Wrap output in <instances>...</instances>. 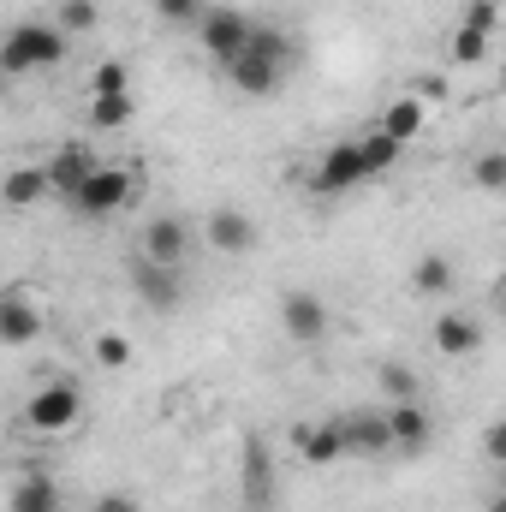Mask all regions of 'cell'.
Wrapping results in <instances>:
<instances>
[{"label":"cell","mask_w":506,"mask_h":512,"mask_svg":"<svg viewBox=\"0 0 506 512\" xmlns=\"http://www.w3.org/2000/svg\"><path fill=\"white\" fill-rule=\"evenodd\" d=\"M36 334H42V310H36L24 292H6V298H0V346L18 352V346H30Z\"/></svg>","instance_id":"7c38bea8"},{"label":"cell","mask_w":506,"mask_h":512,"mask_svg":"<svg viewBox=\"0 0 506 512\" xmlns=\"http://www.w3.org/2000/svg\"><path fill=\"white\" fill-rule=\"evenodd\" d=\"M96 18H102V12H96V0H66V6H60V30H66V36L96 30Z\"/></svg>","instance_id":"4dcf8cb0"},{"label":"cell","mask_w":506,"mask_h":512,"mask_svg":"<svg viewBox=\"0 0 506 512\" xmlns=\"http://www.w3.org/2000/svg\"><path fill=\"white\" fill-rule=\"evenodd\" d=\"M96 364H102V370H126L131 364V340L126 334H96Z\"/></svg>","instance_id":"f1b7e54d"},{"label":"cell","mask_w":506,"mask_h":512,"mask_svg":"<svg viewBox=\"0 0 506 512\" xmlns=\"http://www.w3.org/2000/svg\"><path fill=\"white\" fill-rule=\"evenodd\" d=\"M381 131H387V137H399V143H411L417 131H429V108H423L417 96H399V102H387V108H381Z\"/></svg>","instance_id":"d6986e66"},{"label":"cell","mask_w":506,"mask_h":512,"mask_svg":"<svg viewBox=\"0 0 506 512\" xmlns=\"http://www.w3.org/2000/svg\"><path fill=\"white\" fill-rule=\"evenodd\" d=\"M215 6L209 0H155V18H167V24H203Z\"/></svg>","instance_id":"484cf974"},{"label":"cell","mask_w":506,"mask_h":512,"mask_svg":"<svg viewBox=\"0 0 506 512\" xmlns=\"http://www.w3.org/2000/svg\"><path fill=\"white\" fill-rule=\"evenodd\" d=\"M435 352H447V358H471V352H483V328L471 322V316H435Z\"/></svg>","instance_id":"e0dca14e"},{"label":"cell","mask_w":506,"mask_h":512,"mask_svg":"<svg viewBox=\"0 0 506 512\" xmlns=\"http://www.w3.org/2000/svg\"><path fill=\"white\" fill-rule=\"evenodd\" d=\"M346 435H352V453H364V459H376V453H387V447H399L387 411H352V417H346Z\"/></svg>","instance_id":"9a60e30c"},{"label":"cell","mask_w":506,"mask_h":512,"mask_svg":"<svg viewBox=\"0 0 506 512\" xmlns=\"http://www.w3.org/2000/svg\"><path fill=\"white\" fill-rule=\"evenodd\" d=\"M48 191H54V179H48V161H42V167H12V173H6V185H0L6 209H36Z\"/></svg>","instance_id":"2e32d148"},{"label":"cell","mask_w":506,"mask_h":512,"mask_svg":"<svg viewBox=\"0 0 506 512\" xmlns=\"http://www.w3.org/2000/svg\"><path fill=\"white\" fill-rule=\"evenodd\" d=\"M471 179H477V191H506V149H489V155H477Z\"/></svg>","instance_id":"4316f807"},{"label":"cell","mask_w":506,"mask_h":512,"mask_svg":"<svg viewBox=\"0 0 506 512\" xmlns=\"http://www.w3.org/2000/svg\"><path fill=\"white\" fill-rule=\"evenodd\" d=\"M251 36H256V24L245 18V12H233V6H215L203 24H197V42L227 66V60H239L245 48H251Z\"/></svg>","instance_id":"277c9868"},{"label":"cell","mask_w":506,"mask_h":512,"mask_svg":"<svg viewBox=\"0 0 506 512\" xmlns=\"http://www.w3.org/2000/svg\"><path fill=\"white\" fill-rule=\"evenodd\" d=\"M131 286H137V298L149 304V310H179V298H185V280H179V268H167V262H149V256H131Z\"/></svg>","instance_id":"ba28073f"},{"label":"cell","mask_w":506,"mask_h":512,"mask_svg":"<svg viewBox=\"0 0 506 512\" xmlns=\"http://www.w3.org/2000/svg\"><path fill=\"white\" fill-rule=\"evenodd\" d=\"M96 512H143V507H137V495H126V489H108V495H96Z\"/></svg>","instance_id":"1f68e13d"},{"label":"cell","mask_w":506,"mask_h":512,"mask_svg":"<svg viewBox=\"0 0 506 512\" xmlns=\"http://www.w3.org/2000/svg\"><path fill=\"white\" fill-rule=\"evenodd\" d=\"M358 149H364V167H370V179H376V173H387V167L399 161V149H405V143H399V137H387V131L376 126L364 143H358Z\"/></svg>","instance_id":"603a6c76"},{"label":"cell","mask_w":506,"mask_h":512,"mask_svg":"<svg viewBox=\"0 0 506 512\" xmlns=\"http://www.w3.org/2000/svg\"><path fill=\"white\" fill-rule=\"evenodd\" d=\"M203 239H209V251H221V256H245L256 245V221L245 209H209Z\"/></svg>","instance_id":"8fae6325"},{"label":"cell","mask_w":506,"mask_h":512,"mask_svg":"<svg viewBox=\"0 0 506 512\" xmlns=\"http://www.w3.org/2000/svg\"><path fill=\"white\" fill-rule=\"evenodd\" d=\"M501 90H506V66H501Z\"/></svg>","instance_id":"e575fe53"},{"label":"cell","mask_w":506,"mask_h":512,"mask_svg":"<svg viewBox=\"0 0 506 512\" xmlns=\"http://www.w3.org/2000/svg\"><path fill=\"white\" fill-rule=\"evenodd\" d=\"M137 256H149V262H167V268H179V262L191 256V227H185L179 215H155V221L143 227V239H137Z\"/></svg>","instance_id":"9c48e42d"},{"label":"cell","mask_w":506,"mask_h":512,"mask_svg":"<svg viewBox=\"0 0 506 512\" xmlns=\"http://www.w3.org/2000/svg\"><path fill=\"white\" fill-rule=\"evenodd\" d=\"M376 382H381V393H387L393 405H405V399H417V376H411L405 364H393V358H387V364H376Z\"/></svg>","instance_id":"cb8c5ba5"},{"label":"cell","mask_w":506,"mask_h":512,"mask_svg":"<svg viewBox=\"0 0 506 512\" xmlns=\"http://www.w3.org/2000/svg\"><path fill=\"white\" fill-rule=\"evenodd\" d=\"M6 512H60V489H54V477H42V471H30L18 489H12V501Z\"/></svg>","instance_id":"ffe728a7"},{"label":"cell","mask_w":506,"mask_h":512,"mask_svg":"<svg viewBox=\"0 0 506 512\" xmlns=\"http://www.w3.org/2000/svg\"><path fill=\"white\" fill-rule=\"evenodd\" d=\"M78 417H84L78 382H42L36 399L24 405V423H30L36 435H66V429H78Z\"/></svg>","instance_id":"3957f363"},{"label":"cell","mask_w":506,"mask_h":512,"mask_svg":"<svg viewBox=\"0 0 506 512\" xmlns=\"http://www.w3.org/2000/svg\"><path fill=\"white\" fill-rule=\"evenodd\" d=\"M483 512H506V495H495V501H489V507H483Z\"/></svg>","instance_id":"836d02e7"},{"label":"cell","mask_w":506,"mask_h":512,"mask_svg":"<svg viewBox=\"0 0 506 512\" xmlns=\"http://www.w3.org/2000/svg\"><path fill=\"white\" fill-rule=\"evenodd\" d=\"M483 60H489V36L459 24V36H453V66H483Z\"/></svg>","instance_id":"d4e9b609"},{"label":"cell","mask_w":506,"mask_h":512,"mask_svg":"<svg viewBox=\"0 0 506 512\" xmlns=\"http://www.w3.org/2000/svg\"><path fill=\"white\" fill-rule=\"evenodd\" d=\"M292 447H298V459H304V465H334V459H346V453H352L346 417H328V423L298 429V435H292Z\"/></svg>","instance_id":"30bf717a"},{"label":"cell","mask_w":506,"mask_h":512,"mask_svg":"<svg viewBox=\"0 0 506 512\" xmlns=\"http://www.w3.org/2000/svg\"><path fill=\"white\" fill-rule=\"evenodd\" d=\"M459 24H465V30H483V36H489V30L501 24V0H465Z\"/></svg>","instance_id":"f546056e"},{"label":"cell","mask_w":506,"mask_h":512,"mask_svg":"<svg viewBox=\"0 0 506 512\" xmlns=\"http://www.w3.org/2000/svg\"><path fill=\"white\" fill-rule=\"evenodd\" d=\"M501 304H506V292H501Z\"/></svg>","instance_id":"d590c367"},{"label":"cell","mask_w":506,"mask_h":512,"mask_svg":"<svg viewBox=\"0 0 506 512\" xmlns=\"http://www.w3.org/2000/svg\"><path fill=\"white\" fill-rule=\"evenodd\" d=\"M96 167H102V161H96L90 149H78V143H66V149H60V155L48 161V179H54V191H60V197L72 203V197H78V191L90 185V173H96Z\"/></svg>","instance_id":"5bb4252c"},{"label":"cell","mask_w":506,"mask_h":512,"mask_svg":"<svg viewBox=\"0 0 506 512\" xmlns=\"http://www.w3.org/2000/svg\"><path fill=\"white\" fill-rule=\"evenodd\" d=\"M60 60H66V30H60V24L24 18V24H12V36L0 42V72H12V78L42 72V66H60Z\"/></svg>","instance_id":"7a4b0ae2"},{"label":"cell","mask_w":506,"mask_h":512,"mask_svg":"<svg viewBox=\"0 0 506 512\" xmlns=\"http://www.w3.org/2000/svg\"><path fill=\"white\" fill-rule=\"evenodd\" d=\"M245 477H239V495H245V507L251 512H268L274 501V465H268V447L262 441H245Z\"/></svg>","instance_id":"4fadbf2b"},{"label":"cell","mask_w":506,"mask_h":512,"mask_svg":"<svg viewBox=\"0 0 506 512\" xmlns=\"http://www.w3.org/2000/svg\"><path fill=\"white\" fill-rule=\"evenodd\" d=\"M387 417H393V441H399L405 453H417V447H429V435H435V423H429V411H423L417 399H405V405H393Z\"/></svg>","instance_id":"ac0fdd59"},{"label":"cell","mask_w":506,"mask_h":512,"mask_svg":"<svg viewBox=\"0 0 506 512\" xmlns=\"http://www.w3.org/2000/svg\"><path fill=\"white\" fill-rule=\"evenodd\" d=\"M483 453H489L495 465H506V417H501V423H489V435H483Z\"/></svg>","instance_id":"d6a6232c"},{"label":"cell","mask_w":506,"mask_h":512,"mask_svg":"<svg viewBox=\"0 0 506 512\" xmlns=\"http://www.w3.org/2000/svg\"><path fill=\"white\" fill-rule=\"evenodd\" d=\"M370 179V167H364V149L358 143H334L322 161H316V173H310V191L316 197H340V191H352V185H364Z\"/></svg>","instance_id":"5b68a950"},{"label":"cell","mask_w":506,"mask_h":512,"mask_svg":"<svg viewBox=\"0 0 506 512\" xmlns=\"http://www.w3.org/2000/svg\"><path fill=\"white\" fill-rule=\"evenodd\" d=\"M280 328H286V340H298V346H316V340L328 334V304H322L316 292L292 286V292H280Z\"/></svg>","instance_id":"8992f818"},{"label":"cell","mask_w":506,"mask_h":512,"mask_svg":"<svg viewBox=\"0 0 506 512\" xmlns=\"http://www.w3.org/2000/svg\"><path fill=\"white\" fill-rule=\"evenodd\" d=\"M131 191H137V179H131L126 167H96L90 185L72 197V209H78V215H114V209L131 203Z\"/></svg>","instance_id":"52a82bcc"},{"label":"cell","mask_w":506,"mask_h":512,"mask_svg":"<svg viewBox=\"0 0 506 512\" xmlns=\"http://www.w3.org/2000/svg\"><path fill=\"white\" fill-rule=\"evenodd\" d=\"M126 90H131L126 60H102V66H96V84H90V96H126Z\"/></svg>","instance_id":"83f0119b"},{"label":"cell","mask_w":506,"mask_h":512,"mask_svg":"<svg viewBox=\"0 0 506 512\" xmlns=\"http://www.w3.org/2000/svg\"><path fill=\"white\" fill-rule=\"evenodd\" d=\"M292 60H298L292 36H286V30H274V24H256L251 48H245L239 60H227L221 72H227V84H233L239 96H274V90L286 84Z\"/></svg>","instance_id":"6da1fadb"},{"label":"cell","mask_w":506,"mask_h":512,"mask_svg":"<svg viewBox=\"0 0 506 512\" xmlns=\"http://www.w3.org/2000/svg\"><path fill=\"white\" fill-rule=\"evenodd\" d=\"M131 114H137L131 90H126V96H90V126H96V131H120Z\"/></svg>","instance_id":"7402d4cb"},{"label":"cell","mask_w":506,"mask_h":512,"mask_svg":"<svg viewBox=\"0 0 506 512\" xmlns=\"http://www.w3.org/2000/svg\"><path fill=\"white\" fill-rule=\"evenodd\" d=\"M411 286H417V292H429V298L453 292V256L423 251V256H417V268H411Z\"/></svg>","instance_id":"44dd1931"}]
</instances>
